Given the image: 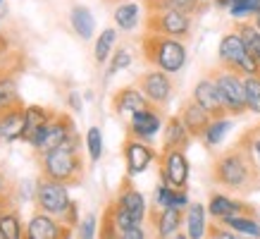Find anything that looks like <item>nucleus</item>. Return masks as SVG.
Here are the masks:
<instances>
[{
  "label": "nucleus",
  "mask_w": 260,
  "mask_h": 239,
  "mask_svg": "<svg viewBox=\"0 0 260 239\" xmlns=\"http://www.w3.org/2000/svg\"><path fill=\"white\" fill-rule=\"evenodd\" d=\"M115 43H117V29H103L101 36L95 39V46H93V57L98 65H105L110 60V55L115 53Z\"/></svg>",
  "instance_id": "31"
},
{
  "label": "nucleus",
  "mask_w": 260,
  "mask_h": 239,
  "mask_svg": "<svg viewBox=\"0 0 260 239\" xmlns=\"http://www.w3.org/2000/svg\"><path fill=\"white\" fill-rule=\"evenodd\" d=\"M179 117H181V122L186 125V129L191 132V136H193V139H201V136H203V132L208 129V125L213 122L210 112L205 110L203 105H198L193 98H186V101L181 103Z\"/></svg>",
  "instance_id": "19"
},
{
  "label": "nucleus",
  "mask_w": 260,
  "mask_h": 239,
  "mask_svg": "<svg viewBox=\"0 0 260 239\" xmlns=\"http://www.w3.org/2000/svg\"><path fill=\"white\" fill-rule=\"evenodd\" d=\"M8 194V180H5V175L0 172V196H5Z\"/></svg>",
  "instance_id": "44"
},
{
  "label": "nucleus",
  "mask_w": 260,
  "mask_h": 239,
  "mask_svg": "<svg viewBox=\"0 0 260 239\" xmlns=\"http://www.w3.org/2000/svg\"><path fill=\"white\" fill-rule=\"evenodd\" d=\"M229 129H232V120L229 117H217L208 125V129H205L203 136H201V141H203L205 148H215V146H220L222 143V139L227 136Z\"/></svg>",
  "instance_id": "33"
},
{
  "label": "nucleus",
  "mask_w": 260,
  "mask_h": 239,
  "mask_svg": "<svg viewBox=\"0 0 260 239\" xmlns=\"http://www.w3.org/2000/svg\"><path fill=\"white\" fill-rule=\"evenodd\" d=\"M0 239H24L22 220L15 208L0 213Z\"/></svg>",
  "instance_id": "34"
},
{
  "label": "nucleus",
  "mask_w": 260,
  "mask_h": 239,
  "mask_svg": "<svg viewBox=\"0 0 260 239\" xmlns=\"http://www.w3.org/2000/svg\"><path fill=\"white\" fill-rule=\"evenodd\" d=\"M70 22H72L74 34H77L81 41L93 39L95 19H93V15H91V10H88L86 5H74V8H72V12H70Z\"/></svg>",
  "instance_id": "25"
},
{
  "label": "nucleus",
  "mask_w": 260,
  "mask_h": 239,
  "mask_svg": "<svg viewBox=\"0 0 260 239\" xmlns=\"http://www.w3.org/2000/svg\"><path fill=\"white\" fill-rule=\"evenodd\" d=\"M229 15L234 17V19H253L255 15H260V0H237V3H232V8H229Z\"/></svg>",
  "instance_id": "36"
},
{
  "label": "nucleus",
  "mask_w": 260,
  "mask_h": 239,
  "mask_svg": "<svg viewBox=\"0 0 260 239\" xmlns=\"http://www.w3.org/2000/svg\"><path fill=\"white\" fill-rule=\"evenodd\" d=\"M232 3H237V0H213V5H217V8H224V10L232 8Z\"/></svg>",
  "instance_id": "43"
},
{
  "label": "nucleus",
  "mask_w": 260,
  "mask_h": 239,
  "mask_svg": "<svg viewBox=\"0 0 260 239\" xmlns=\"http://www.w3.org/2000/svg\"><path fill=\"white\" fill-rule=\"evenodd\" d=\"M217 65H220V67H227V70H232V72H237L241 77L260 74L258 60L251 55V50L246 48L244 39L239 36L237 29L227 32L220 39V46H217Z\"/></svg>",
  "instance_id": "4"
},
{
  "label": "nucleus",
  "mask_w": 260,
  "mask_h": 239,
  "mask_svg": "<svg viewBox=\"0 0 260 239\" xmlns=\"http://www.w3.org/2000/svg\"><path fill=\"white\" fill-rule=\"evenodd\" d=\"M141 53H143V60L150 67L162 70L167 74H177V72L184 70L186 55H189L184 41L160 36V34H150V32H143L141 36Z\"/></svg>",
  "instance_id": "3"
},
{
  "label": "nucleus",
  "mask_w": 260,
  "mask_h": 239,
  "mask_svg": "<svg viewBox=\"0 0 260 239\" xmlns=\"http://www.w3.org/2000/svg\"><path fill=\"white\" fill-rule=\"evenodd\" d=\"M210 180L220 189L234 191V194H251L260 191V172L255 170L248 156L237 143L229 146L227 151H220L210 165Z\"/></svg>",
  "instance_id": "1"
},
{
  "label": "nucleus",
  "mask_w": 260,
  "mask_h": 239,
  "mask_svg": "<svg viewBox=\"0 0 260 239\" xmlns=\"http://www.w3.org/2000/svg\"><path fill=\"white\" fill-rule=\"evenodd\" d=\"M36 203H39V208L43 213H50L62 220L72 206V199L64 184L53 182L48 177H41L36 182Z\"/></svg>",
  "instance_id": "9"
},
{
  "label": "nucleus",
  "mask_w": 260,
  "mask_h": 239,
  "mask_svg": "<svg viewBox=\"0 0 260 239\" xmlns=\"http://www.w3.org/2000/svg\"><path fill=\"white\" fill-rule=\"evenodd\" d=\"M215 79L217 88H220V96L224 101V108H227L229 117H239V115H246L248 112V105H246V86H244V77L237 74V72L227 70V67H213L208 72Z\"/></svg>",
  "instance_id": "6"
},
{
  "label": "nucleus",
  "mask_w": 260,
  "mask_h": 239,
  "mask_svg": "<svg viewBox=\"0 0 260 239\" xmlns=\"http://www.w3.org/2000/svg\"><path fill=\"white\" fill-rule=\"evenodd\" d=\"M146 12H155V10H177L184 15L196 17L205 10L203 0H143Z\"/></svg>",
  "instance_id": "22"
},
{
  "label": "nucleus",
  "mask_w": 260,
  "mask_h": 239,
  "mask_svg": "<svg viewBox=\"0 0 260 239\" xmlns=\"http://www.w3.org/2000/svg\"><path fill=\"white\" fill-rule=\"evenodd\" d=\"M122 158H124L126 175L136 177V175H141V172H146L153 160H158V153H155V148L148 141H141L136 136L126 134L124 141H122Z\"/></svg>",
  "instance_id": "12"
},
{
  "label": "nucleus",
  "mask_w": 260,
  "mask_h": 239,
  "mask_svg": "<svg viewBox=\"0 0 260 239\" xmlns=\"http://www.w3.org/2000/svg\"><path fill=\"white\" fill-rule=\"evenodd\" d=\"M253 24H255V26H258V29H260V15H255V17H253Z\"/></svg>",
  "instance_id": "46"
},
{
  "label": "nucleus",
  "mask_w": 260,
  "mask_h": 239,
  "mask_svg": "<svg viewBox=\"0 0 260 239\" xmlns=\"http://www.w3.org/2000/svg\"><path fill=\"white\" fill-rule=\"evenodd\" d=\"M134 84L141 88L143 96L148 98L150 103L158 105V108H165L174 96L172 74H167V72H162V70H155V67H150L148 72L139 74Z\"/></svg>",
  "instance_id": "10"
},
{
  "label": "nucleus",
  "mask_w": 260,
  "mask_h": 239,
  "mask_svg": "<svg viewBox=\"0 0 260 239\" xmlns=\"http://www.w3.org/2000/svg\"><path fill=\"white\" fill-rule=\"evenodd\" d=\"M244 86H246V105H248V112L260 115V74L244 77Z\"/></svg>",
  "instance_id": "35"
},
{
  "label": "nucleus",
  "mask_w": 260,
  "mask_h": 239,
  "mask_svg": "<svg viewBox=\"0 0 260 239\" xmlns=\"http://www.w3.org/2000/svg\"><path fill=\"white\" fill-rule=\"evenodd\" d=\"M191 132L186 129V125L181 122L179 115H172V117L165 120V127H162V148H179V151H186L191 143Z\"/></svg>",
  "instance_id": "21"
},
{
  "label": "nucleus",
  "mask_w": 260,
  "mask_h": 239,
  "mask_svg": "<svg viewBox=\"0 0 260 239\" xmlns=\"http://www.w3.org/2000/svg\"><path fill=\"white\" fill-rule=\"evenodd\" d=\"M205 211L208 208L203 203H189L186 206V218H184V223H186V234L189 239H203L205 232H208V225H205Z\"/></svg>",
  "instance_id": "26"
},
{
  "label": "nucleus",
  "mask_w": 260,
  "mask_h": 239,
  "mask_svg": "<svg viewBox=\"0 0 260 239\" xmlns=\"http://www.w3.org/2000/svg\"><path fill=\"white\" fill-rule=\"evenodd\" d=\"M172 239H189V234H186V232H181V230H179V232H177V234H174Z\"/></svg>",
  "instance_id": "45"
},
{
  "label": "nucleus",
  "mask_w": 260,
  "mask_h": 239,
  "mask_svg": "<svg viewBox=\"0 0 260 239\" xmlns=\"http://www.w3.org/2000/svg\"><path fill=\"white\" fill-rule=\"evenodd\" d=\"M234 29L239 32V36H241L246 43V48L251 50V55L255 57L260 65V29L253 24V19H239V22L234 24Z\"/></svg>",
  "instance_id": "32"
},
{
  "label": "nucleus",
  "mask_w": 260,
  "mask_h": 239,
  "mask_svg": "<svg viewBox=\"0 0 260 239\" xmlns=\"http://www.w3.org/2000/svg\"><path fill=\"white\" fill-rule=\"evenodd\" d=\"M41 177L64 187H77L84 180V158H81V139L57 146L41 156Z\"/></svg>",
  "instance_id": "2"
},
{
  "label": "nucleus",
  "mask_w": 260,
  "mask_h": 239,
  "mask_svg": "<svg viewBox=\"0 0 260 239\" xmlns=\"http://www.w3.org/2000/svg\"><path fill=\"white\" fill-rule=\"evenodd\" d=\"M153 201L158 208H186L189 206V194H186V189H174V187L160 180V184L155 187V194H153Z\"/></svg>",
  "instance_id": "24"
},
{
  "label": "nucleus",
  "mask_w": 260,
  "mask_h": 239,
  "mask_svg": "<svg viewBox=\"0 0 260 239\" xmlns=\"http://www.w3.org/2000/svg\"><path fill=\"white\" fill-rule=\"evenodd\" d=\"M237 146L248 156V160L260 172V125H253L246 132H241V136L237 139Z\"/></svg>",
  "instance_id": "28"
},
{
  "label": "nucleus",
  "mask_w": 260,
  "mask_h": 239,
  "mask_svg": "<svg viewBox=\"0 0 260 239\" xmlns=\"http://www.w3.org/2000/svg\"><path fill=\"white\" fill-rule=\"evenodd\" d=\"M191 98H193L198 105H203L205 110L210 112V117L213 120L229 117L227 108H224V101H222V96H220V88H217V84H215V79L210 77V74H205L203 79L196 81Z\"/></svg>",
  "instance_id": "15"
},
{
  "label": "nucleus",
  "mask_w": 260,
  "mask_h": 239,
  "mask_svg": "<svg viewBox=\"0 0 260 239\" xmlns=\"http://www.w3.org/2000/svg\"><path fill=\"white\" fill-rule=\"evenodd\" d=\"M119 206L124 208L126 213L134 218L136 223H146V218H148V206H146V199H143V194L134 187L132 182V177L124 175L122 177V182H119V189H117V196H115Z\"/></svg>",
  "instance_id": "16"
},
{
  "label": "nucleus",
  "mask_w": 260,
  "mask_h": 239,
  "mask_svg": "<svg viewBox=\"0 0 260 239\" xmlns=\"http://www.w3.org/2000/svg\"><path fill=\"white\" fill-rule=\"evenodd\" d=\"M132 60H134V55H132V50L129 48H122L119 46L115 53L110 55V60H108V77H115L117 72L126 70L129 65H132Z\"/></svg>",
  "instance_id": "37"
},
{
  "label": "nucleus",
  "mask_w": 260,
  "mask_h": 239,
  "mask_svg": "<svg viewBox=\"0 0 260 239\" xmlns=\"http://www.w3.org/2000/svg\"><path fill=\"white\" fill-rule=\"evenodd\" d=\"M22 105V96L17 91V81L10 74H0V115L8 112L10 108Z\"/></svg>",
  "instance_id": "30"
},
{
  "label": "nucleus",
  "mask_w": 260,
  "mask_h": 239,
  "mask_svg": "<svg viewBox=\"0 0 260 239\" xmlns=\"http://www.w3.org/2000/svg\"><path fill=\"white\" fill-rule=\"evenodd\" d=\"M158 167H160V180L167 182L174 189H186L189 187V158L186 153L179 148H160L158 153Z\"/></svg>",
  "instance_id": "8"
},
{
  "label": "nucleus",
  "mask_w": 260,
  "mask_h": 239,
  "mask_svg": "<svg viewBox=\"0 0 260 239\" xmlns=\"http://www.w3.org/2000/svg\"><path fill=\"white\" fill-rule=\"evenodd\" d=\"M186 218V208H158L153 206L148 211L150 230L155 232L158 239H172L179 232L181 223Z\"/></svg>",
  "instance_id": "14"
},
{
  "label": "nucleus",
  "mask_w": 260,
  "mask_h": 239,
  "mask_svg": "<svg viewBox=\"0 0 260 239\" xmlns=\"http://www.w3.org/2000/svg\"><path fill=\"white\" fill-rule=\"evenodd\" d=\"M165 127V112L158 105H148L143 110H136L129 115V125H126V134L136 136L141 141H153L158 132Z\"/></svg>",
  "instance_id": "11"
},
{
  "label": "nucleus",
  "mask_w": 260,
  "mask_h": 239,
  "mask_svg": "<svg viewBox=\"0 0 260 239\" xmlns=\"http://www.w3.org/2000/svg\"><path fill=\"white\" fill-rule=\"evenodd\" d=\"M117 239H158V237H155V232L150 230V225L146 227V225L141 223V225H134V227L124 230Z\"/></svg>",
  "instance_id": "40"
},
{
  "label": "nucleus",
  "mask_w": 260,
  "mask_h": 239,
  "mask_svg": "<svg viewBox=\"0 0 260 239\" xmlns=\"http://www.w3.org/2000/svg\"><path fill=\"white\" fill-rule=\"evenodd\" d=\"M72 227L64 220L55 218L50 213H39L31 215V220L24 227V239H70Z\"/></svg>",
  "instance_id": "13"
},
{
  "label": "nucleus",
  "mask_w": 260,
  "mask_h": 239,
  "mask_svg": "<svg viewBox=\"0 0 260 239\" xmlns=\"http://www.w3.org/2000/svg\"><path fill=\"white\" fill-rule=\"evenodd\" d=\"M70 105H72V110H74V112H81V98H79V94H70Z\"/></svg>",
  "instance_id": "42"
},
{
  "label": "nucleus",
  "mask_w": 260,
  "mask_h": 239,
  "mask_svg": "<svg viewBox=\"0 0 260 239\" xmlns=\"http://www.w3.org/2000/svg\"><path fill=\"white\" fill-rule=\"evenodd\" d=\"M0 5H3V0H0Z\"/></svg>",
  "instance_id": "48"
},
{
  "label": "nucleus",
  "mask_w": 260,
  "mask_h": 239,
  "mask_svg": "<svg viewBox=\"0 0 260 239\" xmlns=\"http://www.w3.org/2000/svg\"><path fill=\"white\" fill-rule=\"evenodd\" d=\"M77 139H79V132H77L74 120H72L67 112H55V115L31 136L29 143H31L34 151H39L41 156H43V153L53 151L57 146H64V143H70V141H77Z\"/></svg>",
  "instance_id": "5"
},
{
  "label": "nucleus",
  "mask_w": 260,
  "mask_h": 239,
  "mask_svg": "<svg viewBox=\"0 0 260 239\" xmlns=\"http://www.w3.org/2000/svg\"><path fill=\"white\" fill-rule=\"evenodd\" d=\"M24 122H26V105L24 103L3 112L0 115V141H19L24 134Z\"/></svg>",
  "instance_id": "20"
},
{
  "label": "nucleus",
  "mask_w": 260,
  "mask_h": 239,
  "mask_svg": "<svg viewBox=\"0 0 260 239\" xmlns=\"http://www.w3.org/2000/svg\"><path fill=\"white\" fill-rule=\"evenodd\" d=\"M220 223L227 225L229 230L244 234V237L260 239V220H258V215H229V218H222Z\"/></svg>",
  "instance_id": "29"
},
{
  "label": "nucleus",
  "mask_w": 260,
  "mask_h": 239,
  "mask_svg": "<svg viewBox=\"0 0 260 239\" xmlns=\"http://www.w3.org/2000/svg\"><path fill=\"white\" fill-rule=\"evenodd\" d=\"M77 227H79V239H93L95 237V230H98V227H95V215L88 213L86 218L77 225Z\"/></svg>",
  "instance_id": "41"
},
{
  "label": "nucleus",
  "mask_w": 260,
  "mask_h": 239,
  "mask_svg": "<svg viewBox=\"0 0 260 239\" xmlns=\"http://www.w3.org/2000/svg\"><path fill=\"white\" fill-rule=\"evenodd\" d=\"M55 115V110L50 108H41V105H26V122H24V134H22V141H31V136L39 132L48 120Z\"/></svg>",
  "instance_id": "27"
},
{
  "label": "nucleus",
  "mask_w": 260,
  "mask_h": 239,
  "mask_svg": "<svg viewBox=\"0 0 260 239\" xmlns=\"http://www.w3.org/2000/svg\"><path fill=\"white\" fill-rule=\"evenodd\" d=\"M108 3H122V0H108Z\"/></svg>",
  "instance_id": "47"
},
{
  "label": "nucleus",
  "mask_w": 260,
  "mask_h": 239,
  "mask_svg": "<svg viewBox=\"0 0 260 239\" xmlns=\"http://www.w3.org/2000/svg\"><path fill=\"white\" fill-rule=\"evenodd\" d=\"M148 105H153V103L143 96V91L136 86V84L117 88L110 98V108H112V112H117V115H132V112L143 110V108H148Z\"/></svg>",
  "instance_id": "17"
},
{
  "label": "nucleus",
  "mask_w": 260,
  "mask_h": 239,
  "mask_svg": "<svg viewBox=\"0 0 260 239\" xmlns=\"http://www.w3.org/2000/svg\"><path fill=\"white\" fill-rule=\"evenodd\" d=\"M143 29L150 34H160V36H170V39L186 41L193 32V17L177 12V10H155L148 12L143 19Z\"/></svg>",
  "instance_id": "7"
},
{
  "label": "nucleus",
  "mask_w": 260,
  "mask_h": 239,
  "mask_svg": "<svg viewBox=\"0 0 260 239\" xmlns=\"http://www.w3.org/2000/svg\"><path fill=\"white\" fill-rule=\"evenodd\" d=\"M112 19H115L119 32H134L141 24V5L134 0H122L112 12Z\"/></svg>",
  "instance_id": "23"
},
{
  "label": "nucleus",
  "mask_w": 260,
  "mask_h": 239,
  "mask_svg": "<svg viewBox=\"0 0 260 239\" xmlns=\"http://www.w3.org/2000/svg\"><path fill=\"white\" fill-rule=\"evenodd\" d=\"M205 208L215 220H222V218H229V215H258L255 206L246 203V201L232 199L227 194H210V201H208Z\"/></svg>",
  "instance_id": "18"
},
{
  "label": "nucleus",
  "mask_w": 260,
  "mask_h": 239,
  "mask_svg": "<svg viewBox=\"0 0 260 239\" xmlns=\"http://www.w3.org/2000/svg\"><path fill=\"white\" fill-rule=\"evenodd\" d=\"M205 239H251V237H244V234H239V232L229 230L227 225H222L220 220H215L213 225H208Z\"/></svg>",
  "instance_id": "39"
},
{
  "label": "nucleus",
  "mask_w": 260,
  "mask_h": 239,
  "mask_svg": "<svg viewBox=\"0 0 260 239\" xmlns=\"http://www.w3.org/2000/svg\"><path fill=\"white\" fill-rule=\"evenodd\" d=\"M86 148H88V158L91 163H98L103 156V132L101 127H91L86 132Z\"/></svg>",
  "instance_id": "38"
}]
</instances>
